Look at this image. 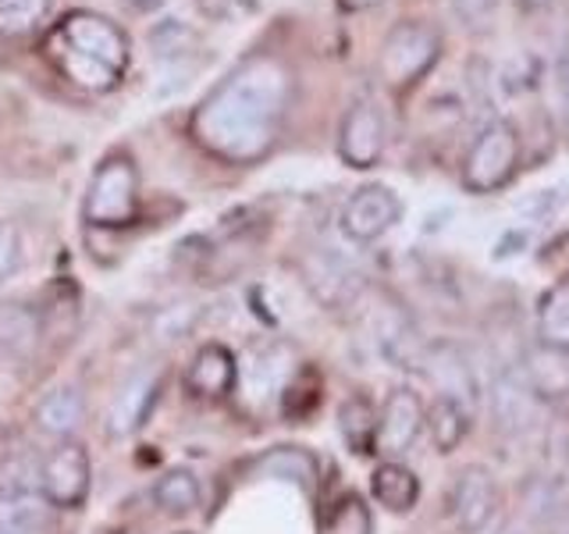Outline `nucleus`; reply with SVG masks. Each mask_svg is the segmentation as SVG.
<instances>
[{
    "label": "nucleus",
    "mask_w": 569,
    "mask_h": 534,
    "mask_svg": "<svg viewBox=\"0 0 569 534\" xmlns=\"http://www.w3.org/2000/svg\"><path fill=\"white\" fill-rule=\"evenodd\" d=\"M139 214V171L129 154L103 157L82 196V218L93 228H124Z\"/></svg>",
    "instance_id": "7ed1b4c3"
},
{
    "label": "nucleus",
    "mask_w": 569,
    "mask_h": 534,
    "mask_svg": "<svg viewBox=\"0 0 569 534\" xmlns=\"http://www.w3.org/2000/svg\"><path fill=\"white\" fill-rule=\"evenodd\" d=\"M328 534H373V516L360 495H342L331 506L328 516Z\"/></svg>",
    "instance_id": "c85d7f7f"
},
{
    "label": "nucleus",
    "mask_w": 569,
    "mask_h": 534,
    "mask_svg": "<svg viewBox=\"0 0 569 534\" xmlns=\"http://www.w3.org/2000/svg\"><path fill=\"white\" fill-rule=\"evenodd\" d=\"M249 474L257 477H271V481H289V485L313 492L317 488V456L302 445H274V449H263L253 463H249Z\"/></svg>",
    "instance_id": "dca6fc26"
},
{
    "label": "nucleus",
    "mask_w": 569,
    "mask_h": 534,
    "mask_svg": "<svg viewBox=\"0 0 569 534\" xmlns=\"http://www.w3.org/2000/svg\"><path fill=\"white\" fill-rule=\"evenodd\" d=\"M26 264V239L14 221H0V285L11 281Z\"/></svg>",
    "instance_id": "c756f323"
},
{
    "label": "nucleus",
    "mask_w": 569,
    "mask_h": 534,
    "mask_svg": "<svg viewBox=\"0 0 569 534\" xmlns=\"http://www.w3.org/2000/svg\"><path fill=\"white\" fill-rule=\"evenodd\" d=\"M438 53H441L438 29L417 22V18H406V22L391 26V32L385 36L378 53V76L391 89H406L435 68Z\"/></svg>",
    "instance_id": "39448f33"
},
{
    "label": "nucleus",
    "mask_w": 569,
    "mask_h": 534,
    "mask_svg": "<svg viewBox=\"0 0 569 534\" xmlns=\"http://www.w3.org/2000/svg\"><path fill=\"white\" fill-rule=\"evenodd\" d=\"M562 360H566V353L541 346V353L523 367V378L538 399H556L569 392V364H562Z\"/></svg>",
    "instance_id": "a878e982"
},
{
    "label": "nucleus",
    "mask_w": 569,
    "mask_h": 534,
    "mask_svg": "<svg viewBox=\"0 0 569 534\" xmlns=\"http://www.w3.org/2000/svg\"><path fill=\"white\" fill-rule=\"evenodd\" d=\"M527 243H530L527 228H509L506 236L495 243V260H509V257H520Z\"/></svg>",
    "instance_id": "72a5a7b5"
},
{
    "label": "nucleus",
    "mask_w": 569,
    "mask_h": 534,
    "mask_svg": "<svg viewBox=\"0 0 569 534\" xmlns=\"http://www.w3.org/2000/svg\"><path fill=\"white\" fill-rule=\"evenodd\" d=\"M292 76L271 53H253L210 89L192 115V139L228 165H253L278 142Z\"/></svg>",
    "instance_id": "f257e3e1"
},
{
    "label": "nucleus",
    "mask_w": 569,
    "mask_h": 534,
    "mask_svg": "<svg viewBox=\"0 0 569 534\" xmlns=\"http://www.w3.org/2000/svg\"><path fill=\"white\" fill-rule=\"evenodd\" d=\"M378 4H381V0H338V8H342V11H370Z\"/></svg>",
    "instance_id": "e433bc0d"
},
{
    "label": "nucleus",
    "mask_w": 569,
    "mask_h": 534,
    "mask_svg": "<svg viewBox=\"0 0 569 534\" xmlns=\"http://www.w3.org/2000/svg\"><path fill=\"white\" fill-rule=\"evenodd\" d=\"M157 392H160V374L142 367L136 374H129L111 399V409H107V435L111 438H129L132 432H139L147 424L150 409L157 403Z\"/></svg>",
    "instance_id": "9b49d317"
},
{
    "label": "nucleus",
    "mask_w": 569,
    "mask_h": 534,
    "mask_svg": "<svg viewBox=\"0 0 569 534\" xmlns=\"http://www.w3.org/2000/svg\"><path fill=\"white\" fill-rule=\"evenodd\" d=\"M196 317H200V307H168L164 314L157 317V338H168V343H174V338H182L192 332L196 325Z\"/></svg>",
    "instance_id": "7c9ffc66"
},
{
    "label": "nucleus",
    "mask_w": 569,
    "mask_h": 534,
    "mask_svg": "<svg viewBox=\"0 0 569 534\" xmlns=\"http://www.w3.org/2000/svg\"><path fill=\"white\" fill-rule=\"evenodd\" d=\"M239 385V364L224 346L207 343L196 349L186 370V392L196 399H224Z\"/></svg>",
    "instance_id": "ddd939ff"
},
{
    "label": "nucleus",
    "mask_w": 569,
    "mask_h": 534,
    "mask_svg": "<svg viewBox=\"0 0 569 534\" xmlns=\"http://www.w3.org/2000/svg\"><path fill=\"white\" fill-rule=\"evenodd\" d=\"M498 0H452V11L459 14L462 26H480L495 14Z\"/></svg>",
    "instance_id": "2f4dec72"
},
{
    "label": "nucleus",
    "mask_w": 569,
    "mask_h": 534,
    "mask_svg": "<svg viewBox=\"0 0 569 534\" xmlns=\"http://www.w3.org/2000/svg\"><path fill=\"white\" fill-rule=\"evenodd\" d=\"M47 58L82 89H114L129 68V36L97 11H71L47 36Z\"/></svg>",
    "instance_id": "f03ea898"
},
{
    "label": "nucleus",
    "mask_w": 569,
    "mask_h": 534,
    "mask_svg": "<svg viewBox=\"0 0 569 534\" xmlns=\"http://www.w3.org/2000/svg\"><path fill=\"white\" fill-rule=\"evenodd\" d=\"M491 403H495L498 424H502V427H523V424H530V414H533V406H538V396L530 392L523 370H520V374H502V378L495 382Z\"/></svg>",
    "instance_id": "4be33fe9"
},
{
    "label": "nucleus",
    "mask_w": 569,
    "mask_h": 534,
    "mask_svg": "<svg viewBox=\"0 0 569 534\" xmlns=\"http://www.w3.org/2000/svg\"><path fill=\"white\" fill-rule=\"evenodd\" d=\"M498 506H502V488L488 467L470 463L462 467L449 488V516L459 527V534H480L491 521Z\"/></svg>",
    "instance_id": "0eeeda50"
},
{
    "label": "nucleus",
    "mask_w": 569,
    "mask_h": 534,
    "mask_svg": "<svg viewBox=\"0 0 569 534\" xmlns=\"http://www.w3.org/2000/svg\"><path fill=\"white\" fill-rule=\"evenodd\" d=\"M516 4H520L523 11H548L556 0H516Z\"/></svg>",
    "instance_id": "4c0bfd02"
},
{
    "label": "nucleus",
    "mask_w": 569,
    "mask_h": 534,
    "mask_svg": "<svg viewBox=\"0 0 569 534\" xmlns=\"http://www.w3.org/2000/svg\"><path fill=\"white\" fill-rule=\"evenodd\" d=\"M338 432H342L346 445L356 456H373L378 453V414L363 396H349L338 406Z\"/></svg>",
    "instance_id": "aec40b11"
},
{
    "label": "nucleus",
    "mask_w": 569,
    "mask_h": 534,
    "mask_svg": "<svg viewBox=\"0 0 569 534\" xmlns=\"http://www.w3.org/2000/svg\"><path fill=\"white\" fill-rule=\"evenodd\" d=\"M423 427L431 432V442H435L438 453H452L456 445L467 438V432H470V409L462 406L459 399L438 396L431 406H427Z\"/></svg>",
    "instance_id": "412c9836"
},
{
    "label": "nucleus",
    "mask_w": 569,
    "mask_h": 534,
    "mask_svg": "<svg viewBox=\"0 0 569 534\" xmlns=\"http://www.w3.org/2000/svg\"><path fill=\"white\" fill-rule=\"evenodd\" d=\"M370 492L373 498L391 510V513H409L417 506V498H420V477L406 467V463L399 459H388L381 463L378 471L370 474Z\"/></svg>",
    "instance_id": "6ab92c4d"
},
{
    "label": "nucleus",
    "mask_w": 569,
    "mask_h": 534,
    "mask_svg": "<svg viewBox=\"0 0 569 534\" xmlns=\"http://www.w3.org/2000/svg\"><path fill=\"white\" fill-rule=\"evenodd\" d=\"M200 498H203V488H200V477H196L192 471L186 467H174L168 471L164 477L153 485V503L171 513V516H186L192 513L196 506H200Z\"/></svg>",
    "instance_id": "393cba45"
},
{
    "label": "nucleus",
    "mask_w": 569,
    "mask_h": 534,
    "mask_svg": "<svg viewBox=\"0 0 569 534\" xmlns=\"http://www.w3.org/2000/svg\"><path fill=\"white\" fill-rule=\"evenodd\" d=\"M284 346H257L246 356V382L253 396H281L284 382H289V364H284Z\"/></svg>",
    "instance_id": "b1692460"
},
{
    "label": "nucleus",
    "mask_w": 569,
    "mask_h": 534,
    "mask_svg": "<svg viewBox=\"0 0 569 534\" xmlns=\"http://www.w3.org/2000/svg\"><path fill=\"white\" fill-rule=\"evenodd\" d=\"M40 492L53 510H82L89 495V453L79 442H58L40 463Z\"/></svg>",
    "instance_id": "423d86ee"
},
{
    "label": "nucleus",
    "mask_w": 569,
    "mask_h": 534,
    "mask_svg": "<svg viewBox=\"0 0 569 534\" xmlns=\"http://www.w3.org/2000/svg\"><path fill=\"white\" fill-rule=\"evenodd\" d=\"M498 534H520V531H512V527H506V531H498Z\"/></svg>",
    "instance_id": "ea45409f"
},
{
    "label": "nucleus",
    "mask_w": 569,
    "mask_h": 534,
    "mask_svg": "<svg viewBox=\"0 0 569 534\" xmlns=\"http://www.w3.org/2000/svg\"><path fill=\"white\" fill-rule=\"evenodd\" d=\"M402 218V200L388 186L370 182L356 189L342 214H338V228L349 243H373L381 239L385 231H391Z\"/></svg>",
    "instance_id": "6e6552de"
},
{
    "label": "nucleus",
    "mask_w": 569,
    "mask_h": 534,
    "mask_svg": "<svg viewBox=\"0 0 569 534\" xmlns=\"http://www.w3.org/2000/svg\"><path fill=\"white\" fill-rule=\"evenodd\" d=\"M53 0H0V40H26L40 32Z\"/></svg>",
    "instance_id": "bb28decb"
},
{
    "label": "nucleus",
    "mask_w": 569,
    "mask_h": 534,
    "mask_svg": "<svg viewBox=\"0 0 569 534\" xmlns=\"http://www.w3.org/2000/svg\"><path fill=\"white\" fill-rule=\"evenodd\" d=\"M420 370L438 385V396H449L459 399L462 406H473L477 403V378H473V367L462 360V353L452 346H427L423 349V364Z\"/></svg>",
    "instance_id": "2eb2a0df"
},
{
    "label": "nucleus",
    "mask_w": 569,
    "mask_h": 534,
    "mask_svg": "<svg viewBox=\"0 0 569 534\" xmlns=\"http://www.w3.org/2000/svg\"><path fill=\"white\" fill-rule=\"evenodd\" d=\"M178 534H186V531H178Z\"/></svg>",
    "instance_id": "a19ab883"
},
{
    "label": "nucleus",
    "mask_w": 569,
    "mask_h": 534,
    "mask_svg": "<svg viewBox=\"0 0 569 534\" xmlns=\"http://www.w3.org/2000/svg\"><path fill=\"white\" fill-rule=\"evenodd\" d=\"M516 168H520V132L512 121L495 118L477 132L467 157H462V189L477 196L498 192L512 182Z\"/></svg>",
    "instance_id": "20e7f679"
},
{
    "label": "nucleus",
    "mask_w": 569,
    "mask_h": 534,
    "mask_svg": "<svg viewBox=\"0 0 569 534\" xmlns=\"http://www.w3.org/2000/svg\"><path fill=\"white\" fill-rule=\"evenodd\" d=\"M32 421L50 438H58V442L71 438L82 427V421H86V396H82V388L61 385V388L47 392V396L36 403Z\"/></svg>",
    "instance_id": "f3484780"
},
{
    "label": "nucleus",
    "mask_w": 569,
    "mask_h": 534,
    "mask_svg": "<svg viewBox=\"0 0 569 534\" xmlns=\"http://www.w3.org/2000/svg\"><path fill=\"white\" fill-rule=\"evenodd\" d=\"M168 0H124V8H132V11H139V14H150V11H160L164 8Z\"/></svg>",
    "instance_id": "c9c22d12"
},
{
    "label": "nucleus",
    "mask_w": 569,
    "mask_h": 534,
    "mask_svg": "<svg viewBox=\"0 0 569 534\" xmlns=\"http://www.w3.org/2000/svg\"><path fill=\"white\" fill-rule=\"evenodd\" d=\"M0 534H58V510L36 488H0Z\"/></svg>",
    "instance_id": "4468645a"
},
{
    "label": "nucleus",
    "mask_w": 569,
    "mask_h": 534,
    "mask_svg": "<svg viewBox=\"0 0 569 534\" xmlns=\"http://www.w3.org/2000/svg\"><path fill=\"white\" fill-rule=\"evenodd\" d=\"M559 204H562V189H545V192L533 196V200L523 204V214H530L533 221H541L551 210H559Z\"/></svg>",
    "instance_id": "473e14b6"
},
{
    "label": "nucleus",
    "mask_w": 569,
    "mask_h": 534,
    "mask_svg": "<svg viewBox=\"0 0 569 534\" xmlns=\"http://www.w3.org/2000/svg\"><path fill=\"white\" fill-rule=\"evenodd\" d=\"M302 278H307L310 293L325 303V307L338 310V307H349V303L360 296V275H356V267L346 260L331 254V249H313V254H307V260H302Z\"/></svg>",
    "instance_id": "f8f14e48"
},
{
    "label": "nucleus",
    "mask_w": 569,
    "mask_h": 534,
    "mask_svg": "<svg viewBox=\"0 0 569 534\" xmlns=\"http://www.w3.org/2000/svg\"><path fill=\"white\" fill-rule=\"evenodd\" d=\"M385 147H388V125L381 107L367 97L356 100L346 111L342 125H338V157H342V165L367 171L373 165H381Z\"/></svg>",
    "instance_id": "1a4fd4ad"
},
{
    "label": "nucleus",
    "mask_w": 569,
    "mask_h": 534,
    "mask_svg": "<svg viewBox=\"0 0 569 534\" xmlns=\"http://www.w3.org/2000/svg\"><path fill=\"white\" fill-rule=\"evenodd\" d=\"M556 79L562 82V89H569V40L559 50V61H556Z\"/></svg>",
    "instance_id": "f704fd0d"
},
{
    "label": "nucleus",
    "mask_w": 569,
    "mask_h": 534,
    "mask_svg": "<svg viewBox=\"0 0 569 534\" xmlns=\"http://www.w3.org/2000/svg\"><path fill=\"white\" fill-rule=\"evenodd\" d=\"M150 47L160 61H186L196 53L200 47V36H196L186 22H178V18H168V22H160L150 29Z\"/></svg>",
    "instance_id": "cd10ccee"
},
{
    "label": "nucleus",
    "mask_w": 569,
    "mask_h": 534,
    "mask_svg": "<svg viewBox=\"0 0 569 534\" xmlns=\"http://www.w3.org/2000/svg\"><path fill=\"white\" fill-rule=\"evenodd\" d=\"M566 132H569V89H566Z\"/></svg>",
    "instance_id": "58836bf2"
},
{
    "label": "nucleus",
    "mask_w": 569,
    "mask_h": 534,
    "mask_svg": "<svg viewBox=\"0 0 569 534\" xmlns=\"http://www.w3.org/2000/svg\"><path fill=\"white\" fill-rule=\"evenodd\" d=\"M40 343V317L26 303H0V356L4 360H29Z\"/></svg>",
    "instance_id": "a211bd4d"
},
{
    "label": "nucleus",
    "mask_w": 569,
    "mask_h": 534,
    "mask_svg": "<svg viewBox=\"0 0 569 534\" xmlns=\"http://www.w3.org/2000/svg\"><path fill=\"white\" fill-rule=\"evenodd\" d=\"M538 338L545 349L569 356V281L548 289L538 303Z\"/></svg>",
    "instance_id": "5701e85b"
},
{
    "label": "nucleus",
    "mask_w": 569,
    "mask_h": 534,
    "mask_svg": "<svg viewBox=\"0 0 569 534\" xmlns=\"http://www.w3.org/2000/svg\"><path fill=\"white\" fill-rule=\"evenodd\" d=\"M427 406L413 388H396L388 392V399L378 414V453L385 456H402L423 432Z\"/></svg>",
    "instance_id": "9d476101"
}]
</instances>
